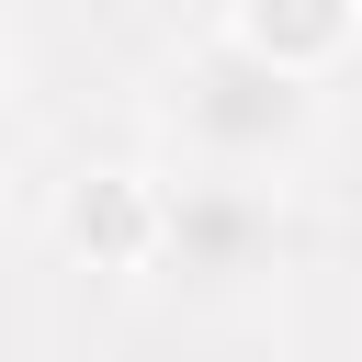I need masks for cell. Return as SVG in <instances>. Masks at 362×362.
Segmentation results:
<instances>
[{
  "instance_id": "obj_3",
  "label": "cell",
  "mask_w": 362,
  "mask_h": 362,
  "mask_svg": "<svg viewBox=\"0 0 362 362\" xmlns=\"http://www.w3.org/2000/svg\"><path fill=\"white\" fill-rule=\"evenodd\" d=\"M238 57H260L272 79H294V90H328L351 57H362V11L351 0H226V11H204Z\"/></svg>"
},
{
  "instance_id": "obj_1",
  "label": "cell",
  "mask_w": 362,
  "mask_h": 362,
  "mask_svg": "<svg viewBox=\"0 0 362 362\" xmlns=\"http://www.w3.org/2000/svg\"><path fill=\"white\" fill-rule=\"evenodd\" d=\"M147 113L170 136V170H238V181H283L317 136V90L272 79L260 57H238L215 23H192L158 68H147Z\"/></svg>"
},
{
  "instance_id": "obj_2",
  "label": "cell",
  "mask_w": 362,
  "mask_h": 362,
  "mask_svg": "<svg viewBox=\"0 0 362 362\" xmlns=\"http://www.w3.org/2000/svg\"><path fill=\"white\" fill-rule=\"evenodd\" d=\"M294 260V204L283 181H238V170H158V260L181 294H249Z\"/></svg>"
},
{
  "instance_id": "obj_4",
  "label": "cell",
  "mask_w": 362,
  "mask_h": 362,
  "mask_svg": "<svg viewBox=\"0 0 362 362\" xmlns=\"http://www.w3.org/2000/svg\"><path fill=\"white\" fill-rule=\"evenodd\" d=\"M57 249L79 272H147L158 260V170H79L57 192Z\"/></svg>"
}]
</instances>
